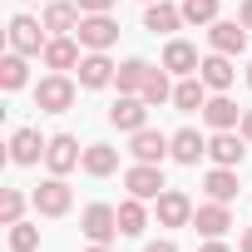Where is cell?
Returning <instances> with one entry per match:
<instances>
[{
  "label": "cell",
  "instance_id": "6da1fadb",
  "mask_svg": "<svg viewBox=\"0 0 252 252\" xmlns=\"http://www.w3.org/2000/svg\"><path fill=\"white\" fill-rule=\"evenodd\" d=\"M69 104H74V79H69V74H45V79L35 84V109L64 114Z\"/></svg>",
  "mask_w": 252,
  "mask_h": 252
},
{
  "label": "cell",
  "instance_id": "7a4b0ae2",
  "mask_svg": "<svg viewBox=\"0 0 252 252\" xmlns=\"http://www.w3.org/2000/svg\"><path fill=\"white\" fill-rule=\"evenodd\" d=\"M30 203H35V213H40V218H64V213H69V203H74V193H69V183L55 173V178H45V183L30 193Z\"/></svg>",
  "mask_w": 252,
  "mask_h": 252
},
{
  "label": "cell",
  "instance_id": "3957f363",
  "mask_svg": "<svg viewBox=\"0 0 252 252\" xmlns=\"http://www.w3.org/2000/svg\"><path fill=\"white\" fill-rule=\"evenodd\" d=\"M109 124H114V129H124V134L149 129V99H144V94H119L114 109H109Z\"/></svg>",
  "mask_w": 252,
  "mask_h": 252
},
{
  "label": "cell",
  "instance_id": "277c9868",
  "mask_svg": "<svg viewBox=\"0 0 252 252\" xmlns=\"http://www.w3.org/2000/svg\"><path fill=\"white\" fill-rule=\"evenodd\" d=\"M79 227H84L89 242H114V237H119V208H109V203H89L84 218H79Z\"/></svg>",
  "mask_w": 252,
  "mask_h": 252
},
{
  "label": "cell",
  "instance_id": "5b68a950",
  "mask_svg": "<svg viewBox=\"0 0 252 252\" xmlns=\"http://www.w3.org/2000/svg\"><path fill=\"white\" fill-rule=\"evenodd\" d=\"M124 188H129L134 198H144V203H158V193L168 183H163V168L158 163H134L129 173H124Z\"/></svg>",
  "mask_w": 252,
  "mask_h": 252
},
{
  "label": "cell",
  "instance_id": "8992f818",
  "mask_svg": "<svg viewBox=\"0 0 252 252\" xmlns=\"http://www.w3.org/2000/svg\"><path fill=\"white\" fill-rule=\"evenodd\" d=\"M208 158H213L218 168H242V158H247V139L232 134V129H218V134L208 139Z\"/></svg>",
  "mask_w": 252,
  "mask_h": 252
},
{
  "label": "cell",
  "instance_id": "52a82bcc",
  "mask_svg": "<svg viewBox=\"0 0 252 252\" xmlns=\"http://www.w3.org/2000/svg\"><path fill=\"white\" fill-rule=\"evenodd\" d=\"M45 20H30V15H15L10 20V50L20 55H45Z\"/></svg>",
  "mask_w": 252,
  "mask_h": 252
},
{
  "label": "cell",
  "instance_id": "ba28073f",
  "mask_svg": "<svg viewBox=\"0 0 252 252\" xmlns=\"http://www.w3.org/2000/svg\"><path fill=\"white\" fill-rule=\"evenodd\" d=\"M45 163H50V173H69V168H79L84 163V149H79V139L74 134H55L50 139V149H45Z\"/></svg>",
  "mask_w": 252,
  "mask_h": 252
},
{
  "label": "cell",
  "instance_id": "9c48e42d",
  "mask_svg": "<svg viewBox=\"0 0 252 252\" xmlns=\"http://www.w3.org/2000/svg\"><path fill=\"white\" fill-rule=\"evenodd\" d=\"M74 40H79L84 50H109V45L119 40V25H114L109 15H84L79 30H74Z\"/></svg>",
  "mask_w": 252,
  "mask_h": 252
},
{
  "label": "cell",
  "instance_id": "30bf717a",
  "mask_svg": "<svg viewBox=\"0 0 252 252\" xmlns=\"http://www.w3.org/2000/svg\"><path fill=\"white\" fill-rule=\"evenodd\" d=\"M208 45L218 55H242L247 50V25L242 20H213L208 25Z\"/></svg>",
  "mask_w": 252,
  "mask_h": 252
},
{
  "label": "cell",
  "instance_id": "8fae6325",
  "mask_svg": "<svg viewBox=\"0 0 252 252\" xmlns=\"http://www.w3.org/2000/svg\"><path fill=\"white\" fill-rule=\"evenodd\" d=\"M188 222H193V198L178 188H163L158 193V227H188Z\"/></svg>",
  "mask_w": 252,
  "mask_h": 252
},
{
  "label": "cell",
  "instance_id": "7c38bea8",
  "mask_svg": "<svg viewBox=\"0 0 252 252\" xmlns=\"http://www.w3.org/2000/svg\"><path fill=\"white\" fill-rule=\"evenodd\" d=\"M114 74H119V64H114L104 50H89V55L79 60V84H84V89H104V84H114Z\"/></svg>",
  "mask_w": 252,
  "mask_h": 252
},
{
  "label": "cell",
  "instance_id": "4fadbf2b",
  "mask_svg": "<svg viewBox=\"0 0 252 252\" xmlns=\"http://www.w3.org/2000/svg\"><path fill=\"white\" fill-rule=\"evenodd\" d=\"M129 154H134V163H163L173 154V139H163L158 129H139L134 144H129Z\"/></svg>",
  "mask_w": 252,
  "mask_h": 252
},
{
  "label": "cell",
  "instance_id": "5bb4252c",
  "mask_svg": "<svg viewBox=\"0 0 252 252\" xmlns=\"http://www.w3.org/2000/svg\"><path fill=\"white\" fill-rule=\"evenodd\" d=\"M45 149H50V139H40L35 129H15V139H10V163L30 168V163L45 158Z\"/></svg>",
  "mask_w": 252,
  "mask_h": 252
},
{
  "label": "cell",
  "instance_id": "9a60e30c",
  "mask_svg": "<svg viewBox=\"0 0 252 252\" xmlns=\"http://www.w3.org/2000/svg\"><path fill=\"white\" fill-rule=\"evenodd\" d=\"M193 227L203 232V237H222L227 227H232V213H227V203H203V208H193Z\"/></svg>",
  "mask_w": 252,
  "mask_h": 252
},
{
  "label": "cell",
  "instance_id": "2e32d148",
  "mask_svg": "<svg viewBox=\"0 0 252 252\" xmlns=\"http://www.w3.org/2000/svg\"><path fill=\"white\" fill-rule=\"evenodd\" d=\"M79 20H84V10L74 0H50L45 5V30L50 35H69V30H79Z\"/></svg>",
  "mask_w": 252,
  "mask_h": 252
},
{
  "label": "cell",
  "instance_id": "e0dca14e",
  "mask_svg": "<svg viewBox=\"0 0 252 252\" xmlns=\"http://www.w3.org/2000/svg\"><path fill=\"white\" fill-rule=\"evenodd\" d=\"M55 74H64V69H79V40H69V35H55L50 45H45V55H40Z\"/></svg>",
  "mask_w": 252,
  "mask_h": 252
},
{
  "label": "cell",
  "instance_id": "ac0fdd59",
  "mask_svg": "<svg viewBox=\"0 0 252 252\" xmlns=\"http://www.w3.org/2000/svg\"><path fill=\"white\" fill-rule=\"evenodd\" d=\"M183 25V5H168V0H154V5L144 10V30H154V35H173Z\"/></svg>",
  "mask_w": 252,
  "mask_h": 252
},
{
  "label": "cell",
  "instance_id": "d6986e66",
  "mask_svg": "<svg viewBox=\"0 0 252 252\" xmlns=\"http://www.w3.org/2000/svg\"><path fill=\"white\" fill-rule=\"evenodd\" d=\"M198 64H203V60H198V50H193L188 40H168V45H163V69H168V74H198Z\"/></svg>",
  "mask_w": 252,
  "mask_h": 252
},
{
  "label": "cell",
  "instance_id": "ffe728a7",
  "mask_svg": "<svg viewBox=\"0 0 252 252\" xmlns=\"http://www.w3.org/2000/svg\"><path fill=\"white\" fill-rule=\"evenodd\" d=\"M198 74H203V84H208V89H218V94H222V89L237 79V69H232V55H218V50H213V55L198 64Z\"/></svg>",
  "mask_w": 252,
  "mask_h": 252
},
{
  "label": "cell",
  "instance_id": "44dd1931",
  "mask_svg": "<svg viewBox=\"0 0 252 252\" xmlns=\"http://www.w3.org/2000/svg\"><path fill=\"white\" fill-rule=\"evenodd\" d=\"M173 104H178L183 114L203 109V104H208V84H203V74H183V79L173 84Z\"/></svg>",
  "mask_w": 252,
  "mask_h": 252
},
{
  "label": "cell",
  "instance_id": "7402d4cb",
  "mask_svg": "<svg viewBox=\"0 0 252 252\" xmlns=\"http://www.w3.org/2000/svg\"><path fill=\"white\" fill-rule=\"evenodd\" d=\"M89 178H109L114 168H119V149H109V144H89L84 149V163H79Z\"/></svg>",
  "mask_w": 252,
  "mask_h": 252
},
{
  "label": "cell",
  "instance_id": "603a6c76",
  "mask_svg": "<svg viewBox=\"0 0 252 252\" xmlns=\"http://www.w3.org/2000/svg\"><path fill=\"white\" fill-rule=\"evenodd\" d=\"M203 119L213 124V129H237V124H242V109H237L227 94H218V99L203 104Z\"/></svg>",
  "mask_w": 252,
  "mask_h": 252
},
{
  "label": "cell",
  "instance_id": "cb8c5ba5",
  "mask_svg": "<svg viewBox=\"0 0 252 252\" xmlns=\"http://www.w3.org/2000/svg\"><path fill=\"white\" fill-rule=\"evenodd\" d=\"M203 154H208V139H203L198 129H178V134H173V158H178V163H188V168H193Z\"/></svg>",
  "mask_w": 252,
  "mask_h": 252
},
{
  "label": "cell",
  "instance_id": "d4e9b609",
  "mask_svg": "<svg viewBox=\"0 0 252 252\" xmlns=\"http://www.w3.org/2000/svg\"><path fill=\"white\" fill-rule=\"evenodd\" d=\"M203 193H208L213 203H232V198H237V168H213V173L203 178Z\"/></svg>",
  "mask_w": 252,
  "mask_h": 252
},
{
  "label": "cell",
  "instance_id": "484cf974",
  "mask_svg": "<svg viewBox=\"0 0 252 252\" xmlns=\"http://www.w3.org/2000/svg\"><path fill=\"white\" fill-rule=\"evenodd\" d=\"M149 69H154V64H144V60H124V64H119V74H114L119 94H144V84H149Z\"/></svg>",
  "mask_w": 252,
  "mask_h": 252
},
{
  "label": "cell",
  "instance_id": "4316f807",
  "mask_svg": "<svg viewBox=\"0 0 252 252\" xmlns=\"http://www.w3.org/2000/svg\"><path fill=\"white\" fill-rule=\"evenodd\" d=\"M144 222H149L144 198H134V193H129V198L119 203V232H124V237H139V232H144Z\"/></svg>",
  "mask_w": 252,
  "mask_h": 252
},
{
  "label": "cell",
  "instance_id": "83f0119b",
  "mask_svg": "<svg viewBox=\"0 0 252 252\" xmlns=\"http://www.w3.org/2000/svg\"><path fill=\"white\" fill-rule=\"evenodd\" d=\"M0 89H25V55L20 50H10L0 60Z\"/></svg>",
  "mask_w": 252,
  "mask_h": 252
},
{
  "label": "cell",
  "instance_id": "f1b7e54d",
  "mask_svg": "<svg viewBox=\"0 0 252 252\" xmlns=\"http://www.w3.org/2000/svg\"><path fill=\"white\" fill-rule=\"evenodd\" d=\"M218 0H183V25H213Z\"/></svg>",
  "mask_w": 252,
  "mask_h": 252
},
{
  "label": "cell",
  "instance_id": "f546056e",
  "mask_svg": "<svg viewBox=\"0 0 252 252\" xmlns=\"http://www.w3.org/2000/svg\"><path fill=\"white\" fill-rule=\"evenodd\" d=\"M144 99H149V104H168V99H173V84H168V69H149V84H144Z\"/></svg>",
  "mask_w": 252,
  "mask_h": 252
},
{
  "label": "cell",
  "instance_id": "4dcf8cb0",
  "mask_svg": "<svg viewBox=\"0 0 252 252\" xmlns=\"http://www.w3.org/2000/svg\"><path fill=\"white\" fill-rule=\"evenodd\" d=\"M20 213H25V193H20V188H5V193H0V222L15 227Z\"/></svg>",
  "mask_w": 252,
  "mask_h": 252
},
{
  "label": "cell",
  "instance_id": "1f68e13d",
  "mask_svg": "<svg viewBox=\"0 0 252 252\" xmlns=\"http://www.w3.org/2000/svg\"><path fill=\"white\" fill-rule=\"evenodd\" d=\"M35 247H40V227H30V222L20 218V222L10 227V252H35Z\"/></svg>",
  "mask_w": 252,
  "mask_h": 252
},
{
  "label": "cell",
  "instance_id": "d6a6232c",
  "mask_svg": "<svg viewBox=\"0 0 252 252\" xmlns=\"http://www.w3.org/2000/svg\"><path fill=\"white\" fill-rule=\"evenodd\" d=\"M74 5H79L84 15H109V5H114V0H74Z\"/></svg>",
  "mask_w": 252,
  "mask_h": 252
},
{
  "label": "cell",
  "instance_id": "836d02e7",
  "mask_svg": "<svg viewBox=\"0 0 252 252\" xmlns=\"http://www.w3.org/2000/svg\"><path fill=\"white\" fill-rule=\"evenodd\" d=\"M237 134H242V139L252 144V109H242V124H237Z\"/></svg>",
  "mask_w": 252,
  "mask_h": 252
},
{
  "label": "cell",
  "instance_id": "e575fe53",
  "mask_svg": "<svg viewBox=\"0 0 252 252\" xmlns=\"http://www.w3.org/2000/svg\"><path fill=\"white\" fill-rule=\"evenodd\" d=\"M198 252H232V247H227V242H222V237H208V242H203V247H198Z\"/></svg>",
  "mask_w": 252,
  "mask_h": 252
},
{
  "label": "cell",
  "instance_id": "d590c367",
  "mask_svg": "<svg viewBox=\"0 0 252 252\" xmlns=\"http://www.w3.org/2000/svg\"><path fill=\"white\" fill-rule=\"evenodd\" d=\"M144 252H178V242H168V237H158V242H149Z\"/></svg>",
  "mask_w": 252,
  "mask_h": 252
},
{
  "label": "cell",
  "instance_id": "8d00e7d4",
  "mask_svg": "<svg viewBox=\"0 0 252 252\" xmlns=\"http://www.w3.org/2000/svg\"><path fill=\"white\" fill-rule=\"evenodd\" d=\"M237 20H242V25L252 30V0H242V15H237Z\"/></svg>",
  "mask_w": 252,
  "mask_h": 252
},
{
  "label": "cell",
  "instance_id": "74e56055",
  "mask_svg": "<svg viewBox=\"0 0 252 252\" xmlns=\"http://www.w3.org/2000/svg\"><path fill=\"white\" fill-rule=\"evenodd\" d=\"M242 252H252V227H242V242H237Z\"/></svg>",
  "mask_w": 252,
  "mask_h": 252
},
{
  "label": "cell",
  "instance_id": "f35d334b",
  "mask_svg": "<svg viewBox=\"0 0 252 252\" xmlns=\"http://www.w3.org/2000/svg\"><path fill=\"white\" fill-rule=\"evenodd\" d=\"M84 252H109V242H89V247H84Z\"/></svg>",
  "mask_w": 252,
  "mask_h": 252
},
{
  "label": "cell",
  "instance_id": "ab89813d",
  "mask_svg": "<svg viewBox=\"0 0 252 252\" xmlns=\"http://www.w3.org/2000/svg\"><path fill=\"white\" fill-rule=\"evenodd\" d=\"M247 89H252V64H247Z\"/></svg>",
  "mask_w": 252,
  "mask_h": 252
},
{
  "label": "cell",
  "instance_id": "60d3db41",
  "mask_svg": "<svg viewBox=\"0 0 252 252\" xmlns=\"http://www.w3.org/2000/svg\"><path fill=\"white\" fill-rule=\"evenodd\" d=\"M144 5H154V0H144Z\"/></svg>",
  "mask_w": 252,
  "mask_h": 252
}]
</instances>
